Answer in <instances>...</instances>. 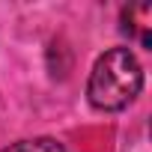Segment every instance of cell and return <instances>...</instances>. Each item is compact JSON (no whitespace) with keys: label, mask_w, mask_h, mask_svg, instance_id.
Segmentation results:
<instances>
[{"label":"cell","mask_w":152,"mask_h":152,"mask_svg":"<svg viewBox=\"0 0 152 152\" xmlns=\"http://www.w3.org/2000/svg\"><path fill=\"white\" fill-rule=\"evenodd\" d=\"M140 87H143V69L137 57L128 48H110L96 60L90 72L87 96L99 110H122L137 99Z\"/></svg>","instance_id":"cell-1"},{"label":"cell","mask_w":152,"mask_h":152,"mask_svg":"<svg viewBox=\"0 0 152 152\" xmlns=\"http://www.w3.org/2000/svg\"><path fill=\"white\" fill-rule=\"evenodd\" d=\"M3 152H69L60 140H51V137H33V140H18L12 143L9 149Z\"/></svg>","instance_id":"cell-2"}]
</instances>
